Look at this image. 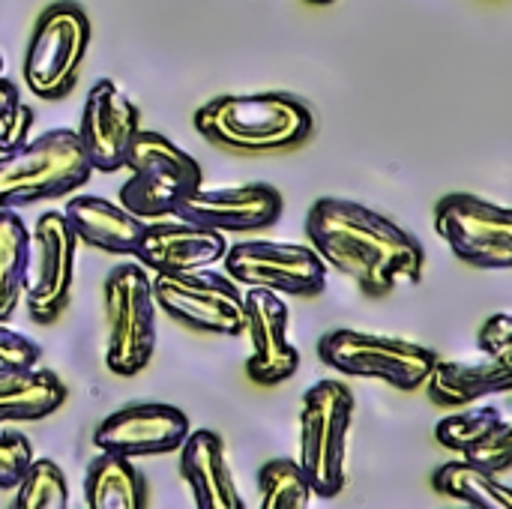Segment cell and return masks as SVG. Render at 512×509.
Here are the masks:
<instances>
[{
	"mask_svg": "<svg viewBox=\"0 0 512 509\" xmlns=\"http://www.w3.org/2000/svg\"><path fill=\"white\" fill-rule=\"evenodd\" d=\"M141 129V111L138 105L108 78L93 81V87L84 96L81 120H78V141L90 159L93 171L114 174L123 171L126 153L132 138Z\"/></svg>",
	"mask_w": 512,
	"mask_h": 509,
	"instance_id": "cell-13",
	"label": "cell"
},
{
	"mask_svg": "<svg viewBox=\"0 0 512 509\" xmlns=\"http://www.w3.org/2000/svg\"><path fill=\"white\" fill-rule=\"evenodd\" d=\"M306 3H315V6H327V3H333V0H306Z\"/></svg>",
	"mask_w": 512,
	"mask_h": 509,
	"instance_id": "cell-33",
	"label": "cell"
},
{
	"mask_svg": "<svg viewBox=\"0 0 512 509\" xmlns=\"http://www.w3.org/2000/svg\"><path fill=\"white\" fill-rule=\"evenodd\" d=\"M429 399L447 408H465L486 396H504L512 390V366L492 357L483 360H441L432 366L426 384Z\"/></svg>",
	"mask_w": 512,
	"mask_h": 509,
	"instance_id": "cell-21",
	"label": "cell"
},
{
	"mask_svg": "<svg viewBox=\"0 0 512 509\" xmlns=\"http://www.w3.org/2000/svg\"><path fill=\"white\" fill-rule=\"evenodd\" d=\"M66 402V384L51 369L0 372V426L36 423L51 417Z\"/></svg>",
	"mask_w": 512,
	"mask_h": 509,
	"instance_id": "cell-22",
	"label": "cell"
},
{
	"mask_svg": "<svg viewBox=\"0 0 512 509\" xmlns=\"http://www.w3.org/2000/svg\"><path fill=\"white\" fill-rule=\"evenodd\" d=\"M84 509H147V483L132 459L99 453L84 474Z\"/></svg>",
	"mask_w": 512,
	"mask_h": 509,
	"instance_id": "cell-23",
	"label": "cell"
},
{
	"mask_svg": "<svg viewBox=\"0 0 512 509\" xmlns=\"http://www.w3.org/2000/svg\"><path fill=\"white\" fill-rule=\"evenodd\" d=\"M243 333H249L252 342V354L246 360L249 381L276 387L297 375L300 351L288 342V303L276 291H243Z\"/></svg>",
	"mask_w": 512,
	"mask_h": 509,
	"instance_id": "cell-15",
	"label": "cell"
},
{
	"mask_svg": "<svg viewBox=\"0 0 512 509\" xmlns=\"http://www.w3.org/2000/svg\"><path fill=\"white\" fill-rule=\"evenodd\" d=\"M435 492L462 501L465 509H512V489L504 477L486 474L468 462H447L432 477Z\"/></svg>",
	"mask_w": 512,
	"mask_h": 509,
	"instance_id": "cell-24",
	"label": "cell"
},
{
	"mask_svg": "<svg viewBox=\"0 0 512 509\" xmlns=\"http://www.w3.org/2000/svg\"><path fill=\"white\" fill-rule=\"evenodd\" d=\"M318 360L339 375L375 378L396 390H417L426 384L438 354L408 339L363 333V330H330L318 339Z\"/></svg>",
	"mask_w": 512,
	"mask_h": 509,
	"instance_id": "cell-8",
	"label": "cell"
},
{
	"mask_svg": "<svg viewBox=\"0 0 512 509\" xmlns=\"http://www.w3.org/2000/svg\"><path fill=\"white\" fill-rule=\"evenodd\" d=\"M309 246L327 270H339L369 297L402 285H420L426 270L423 243L390 216L339 195L318 198L306 213Z\"/></svg>",
	"mask_w": 512,
	"mask_h": 509,
	"instance_id": "cell-1",
	"label": "cell"
},
{
	"mask_svg": "<svg viewBox=\"0 0 512 509\" xmlns=\"http://www.w3.org/2000/svg\"><path fill=\"white\" fill-rule=\"evenodd\" d=\"M195 129L216 147L237 153L291 150L312 138L315 114L294 93H225L207 99L195 117Z\"/></svg>",
	"mask_w": 512,
	"mask_h": 509,
	"instance_id": "cell-2",
	"label": "cell"
},
{
	"mask_svg": "<svg viewBox=\"0 0 512 509\" xmlns=\"http://www.w3.org/2000/svg\"><path fill=\"white\" fill-rule=\"evenodd\" d=\"M15 102H18V87L6 75H0V120L15 108Z\"/></svg>",
	"mask_w": 512,
	"mask_h": 509,
	"instance_id": "cell-32",
	"label": "cell"
},
{
	"mask_svg": "<svg viewBox=\"0 0 512 509\" xmlns=\"http://www.w3.org/2000/svg\"><path fill=\"white\" fill-rule=\"evenodd\" d=\"M12 492L15 495L9 509H69L66 477L51 459H33Z\"/></svg>",
	"mask_w": 512,
	"mask_h": 509,
	"instance_id": "cell-26",
	"label": "cell"
},
{
	"mask_svg": "<svg viewBox=\"0 0 512 509\" xmlns=\"http://www.w3.org/2000/svg\"><path fill=\"white\" fill-rule=\"evenodd\" d=\"M33 462V447L21 432H0V492L18 486Z\"/></svg>",
	"mask_w": 512,
	"mask_h": 509,
	"instance_id": "cell-28",
	"label": "cell"
},
{
	"mask_svg": "<svg viewBox=\"0 0 512 509\" xmlns=\"http://www.w3.org/2000/svg\"><path fill=\"white\" fill-rule=\"evenodd\" d=\"M78 246L81 243L75 240L63 210H48L33 222L27 276L21 294L30 321L54 324L66 312L75 285Z\"/></svg>",
	"mask_w": 512,
	"mask_h": 509,
	"instance_id": "cell-12",
	"label": "cell"
},
{
	"mask_svg": "<svg viewBox=\"0 0 512 509\" xmlns=\"http://www.w3.org/2000/svg\"><path fill=\"white\" fill-rule=\"evenodd\" d=\"M33 120H36V114H33V108L30 105H24L21 99L15 102V108L0 120V153H9V150H15V147H21L27 138H30V126H33Z\"/></svg>",
	"mask_w": 512,
	"mask_h": 509,
	"instance_id": "cell-31",
	"label": "cell"
},
{
	"mask_svg": "<svg viewBox=\"0 0 512 509\" xmlns=\"http://www.w3.org/2000/svg\"><path fill=\"white\" fill-rule=\"evenodd\" d=\"M180 477L192 489L195 509H246L225 456V444L210 429H189L183 438Z\"/></svg>",
	"mask_w": 512,
	"mask_h": 509,
	"instance_id": "cell-19",
	"label": "cell"
},
{
	"mask_svg": "<svg viewBox=\"0 0 512 509\" xmlns=\"http://www.w3.org/2000/svg\"><path fill=\"white\" fill-rule=\"evenodd\" d=\"M90 159L75 129H48L0 153V210H21L87 186Z\"/></svg>",
	"mask_w": 512,
	"mask_h": 509,
	"instance_id": "cell-3",
	"label": "cell"
},
{
	"mask_svg": "<svg viewBox=\"0 0 512 509\" xmlns=\"http://www.w3.org/2000/svg\"><path fill=\"white\" fill-rule=\"evenodd\" d=\"M219 264L225 267V276L240 288H267L291 297H318L327 285V264L309 243H228Z\"/></svg>",
	"mask_w": 512,
	"mask_h": 509,
	"instance_id": "cell-11",
	"label": "cell"
},
{
	"mask_svg": "<svg viewBox=\"0 0 512 509\" xmlns=\"http://www.w3.org/2000/svg\"><path fill=\"white\" fill-rule=\"evenodd\" d=\"M225 249H228L225 234L168 216V219L144 222L132 258L147 273H186V270L219 264Z\"/></svg>",
	"mask_w": 512,
	"mask_h": 509,
	"instance_id": "cell-17",
	"label": "cell"
},
{
	"mask_svg": "<svg viewBox=\"0 0 512 509\" xmlns=\"http://www.w3.org/2000/svg\"><path fill=\"white\" fill-rule=\"evenodd\" d=\"M435 234L477 270L512 267V210L471 192H450L435 204Z\"/></svg>",
	"mask_w": 512,
	"mask_h": 509,
	"instance_id": "cell-9",
	"label": "cell"
},
{
	"mask_svg": "<svg viewBox=\"0 0 512 509\" xmlns=\"http://www.w3.org/2000/svg\"><path fill=\"white\" fill-rule=\"evenodd\" d=\"M435 438L441 447L462 456V462L504 477L512 468V426L501 408H471L444 417L435 426Z\"/></svg>",
	"mask_w": 512,
	"mask_h": 509,
	"instance_id": "cell-18",
	"label": "cell"
},
{
	"mask_svg": "<svg viewBox=\"0 0 512 509\" xmlns=\"http://www.w3.org/2000/svg\"><path fill=\"white\" fill-rule=\"evenodd\" d=\"M0 75H3V57H0Z\"/></svg>",
	"mask_w": 512,
	"mask_h": 509,
	"instance_id": "cell-34",
	"label": "cell"
},
{
	"mask_svg": "<svg viewBox=\"0 0 512 509\" xmlns=\"http://www.w3.org/2000/svg\"><path fill=\"white\" fill-rule=\"evenodd\" d=\"M63 216L78 243L108 255L132 258L144 231V219L102 195H75L63 207Z\"/></svg>",
	"mask_w": 512,
	"mask_h": 509,
	"instance_id": "cell-20",
	"label": "cell"
},
{
	"mask_svg": "<svg viewBox=\"0 0 512 509\" xmlns=\"http://www.w3.org/2000/svg\"><path fill=\"white\" fill-rule=\"evenodd\" d=\"M90 18L72 0L48 3L30 33L24 51V84L36 99L60 102L66 99L81 75L90 48Z\"/></svg>",
	"mask_w": 512,
	"mask_h": 509,
	"instance_id": "cell-7",
	"label": "cell"
},
{
	"mask_svg": "<svg viewBox=\"0 0 512 509\" xmlns=\"http://www.w3.org/2000/svg\"><path fill=\"white\" fill-rule=\"evenodd\" d=\"M39 357H42V348L33 339L6 327V321H0V372L30 369L39 363Z\"/></svg>",
	"mask_w": 512,
	"mask_h": 509,
	"instance_id": "cell-29",
	"label": "cell"
},
{
	"mask_svg": "<svg viewBox=\"0 0 512 509\" xmlns=\"http://www.w3.org/2000/svg\"><path fill=\"white\" fill-rule=\"evenodd\" d=\"M102 309L108 327L105 363L114 375L132 378L147 369L156 351V297L153 276L135 261L111 267L102 282Z\"/></svg>",
	"mask_w": 512,
	"mask_h": 509,
	"instance_id": "cell-5",
	"label": "cell"
},
{
	"mask_svg": "<svg viewBox=\"0 0 512 509\" xmlns=\"http://www.w3.org/2000/svg\"><path fill=\"white\" fill-rule=\"evenodd\" d=\"M189 435V417L162 402H138L108 414L96 432L93 444L99 453H114L123 459H147L177 453Z\"/></svg>",
	"mask_w": 512,
	"mask_h": 509,
	"instance_id": "cell-14",
	"label": "cell"
},
{
	"mask_svg": "<svg viewBox=\"0 0 512 509\" xmlns=\"http://www.w3.org/2000/svg\"><path fill=\"white\" fill-rule=\"evenodd\" d=\"M123 168L129 177L117 204L144 222L177 216L180 204L204 186L201 162L153 129H138Z\"/></svg>",
	"mask_w": 512,
	"mask_h": 509,
	"instance_id": "cell-4",
	"label": "cell"
},
{
	"mask_svg": "<svg viewBox=\"0 0 512 509\" xmlns=\"http://www.w3.org/2000/svg\"><path fill=\"white\" fill-rule=\"evenodd\" d=\"M261 489V509H309L312 489L291 459H273L258 474Z\"/></svg>",
	"mask_w": 512,
	"mask_h": 509,
	"instance_id": "cell-27",
	"label": "cell"
},
{
	"mask_svg": "<svg viewBox=\"0 0 512 509\" xmlns=\"http://www.w3.org/2000/svg\"><path fill=\"white\" fill-rule=\"evenodd\" d=\"M282 210L285 198L270 183H243L225 189L201 186L180 204L177 219L219 234H249L276 225L282 219Z\"/></svg>",
	"mask_w": 512,
	"mask_h": 509,
	"instance_id": "cell-16",
	"label": "cell"
},
{
	"mask_svg": "<svg viewBox=\"0 0 512 509\" xmlns=\"http://www.w3.org/2000/svg\"><path fill=\"white\" fill-rule=\"evenodd\" d=\"M30 228L15 210H0V321H9L24 294Z\"/></svg>",
	"mask_w": 512,
	"mask_h": 509,
	"instance_id": "cell-25",
	"label": "cell"
},
{
	"mask_svg": "<svg viewBox=\"0 0 512 509\" xmlns=\"http://www.w3.org/2000/svg\"><path fill=\"white\" fill-rule=\"evenodd\" d=\"M354 420V393L342 381H318L300 405V456L312 495L336 498L345 489V456Z\"/></svg>",
	"mask_w": 512,
	"mask_h": 509,
	"instance_id": "cell-6",
	"label": "cell"
},
{
	"mask_svg": "<svg viewBox=\"0 0 512 509\" xmlns=\"http://www.w3.org/2000/svg\"><path fill=\"white\" fill-rule=\"evenodd\" d=\"M477 345L483 351V357H492L498 363H510L512 366V318L507 312L492 315L477 336Z\"/></svg>",
	"mask_w": 512,
	"mask_h": 509,
	"instance_id": "cell-30",
	"label": "cell"
},
{
	"mask_svg": "<svg viewBox=\"0 0 512 509\" xmlns=\"http://www.w3.org/2000/svg\"><path fill=\"white\" fill-rule=\"evenodd\" d=\"M150 276L156 306L171 321L210 336H243V291L225 273L201 267Z\"/></svg>",
	"mask_w": 512,
	"mask_h": 509,
	"instance_id": "cell-10",
	"label": "cell"
}]
</instances>
